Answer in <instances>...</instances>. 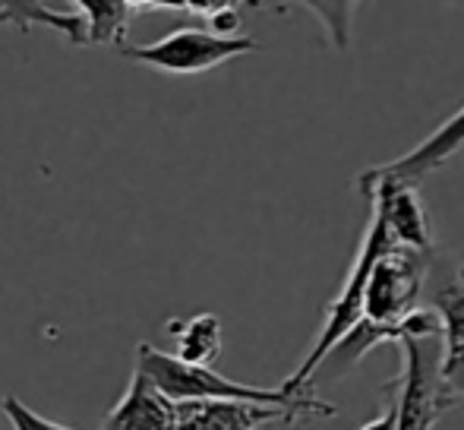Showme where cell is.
Here are the masks:
<instances>
[{
    "label": "cell",
    "instance_id": "cell-13",
    "mask_svg": "<svg viewBox=\"0 0 464 430\" xmlns=\"http://www.w3.org/2000/svg\"><path fill=\"white\" fill-rule=\"evenodd\" d=\"M256 4H263V0H256ZM297 4H304L310 13H316L325 35H329V44L338 54H344L351 44V19H354V10L361 0H297Z\"/></svg>",
    "mask_w": 464,
    "mask_h": 430
},
{
    "label": "cell",
    "instance_id": "cell-10",
    "mask_svg": "<svg viewBox=\"0 0 464 430\" xmlns=\"http://www.w3.org/2000/svg\"><path fill=\"white\" fill-rule=\"evenodd\" d=\"M436 310L442 317V380L455 399H464V279L442 285Z\"/></svg>",
    "mask_w": 464,
    "mask_h": 430
},
{
    "label": "cell",
    "instance_id": "cell-5",
    "mask_svg": "<svg viewBox=\"0 0 464 430\" xmlns=\"http://www.w3.org/2000/svg\"><path fill=\"white\" fill-rule=\"evenodd\" d=\"M117 51L127 61L161 70V73L196 76L221 67V64L234 61L240 54L259 51V42H253L250 35H218V32L202 29V25H180V29L161 35L159 42L121 44Z\"/></svg>",
    "mask_w": 464,
    "mask_h": 430
},
{
    "label": "cell",
    "instance_id": "cell-15",
    "mask_svg": "<svg viewBox=\"0 0 464 430\" xmlns=\"http://www.w3.org/2000/svg\"><path fill=\"white\" fill-rule=\"evenodd\" d=\"M208 29L218 35H244V19H240V6H225V10L208 16Z\"/></svg>",
    "mask_w": 464,
    "mask_h": 430
},
{
    "label": "cell",
    "instance_id": "cell-3",
    "mask_svg": "<svg viewBox=\"0 0 464 430\" xmlns=\"http://www.w3.org/2000/svg\"><path fill=\"white\" fill-rule=\"evenodd\" d=\"M395 244L398 240H395V234H392V228L385 225L382 212L370 210V225H367V231H363L361 247H357V257H354V263H351V272H348V279H344L338 298L329 304V310H325V320H323V329H319L316 342H313V348L306 351V357L300 361V367L294 370L285 383H281L291 396L310 393L313 380H316L323 361L332 355V348H335V345L342 342V338L348 336L357 323H361L363 295H367V282L372 276V266H376V259Z\"/></svg>",
    "mask_w": 464,
    "mask_h": 430
},
{
    "label": "cell",
    "instance_id": "cell-20",
    "mask_svg": "<svg viewBox=\"0 0 464 430\" xmlns=\"http://www.w3.org/2000/svg\"><path fill=\"white\" fill-rule=\"evenodd\" d=\"M459 279H464V263H461V269H459Z\"/></svg>",
    "mask_w": 464,
    "mask_h": 430
},
{
    "label": "cell",
    "instance_id": "cell-19",
    "mask_svg": "<svg viewBox=\"0 0 464 430\" xmlns=\"http://www.w3.org/2000/svg\"><path fill=\"white\" fill-rule=\"evenodd\" d=\"M244 4H256V0H234V6H244Z\"/></svg>",
    "mask_w": 464,
    "mask_h": 430
},
{
    "label": "cell",
    "instance_id": "cell-9",
    "mask_svg": "<svg viewBox=\"0 0 464 430\" xmlns=\"http://www.w3.org/2000/svg\"><path fill=\"white\" fill-rule=\"evenodd\" d=\"M464 146V105L449 117L446 123L433 130L420 146H414L411 152L398 155L395 161H385V165H376L382 174H392V178L411 181V184H420L423 178H430L433 171H440L449 159Z\"/></svg>",
    "mask_w": 464,
    "mask_h": 430
},
{
    "label": "cell",
    "instance_id": "cell-14",
    "mask_svg": "<svg viewBox=\"0 0 464 430\" xmlns=\"http://www.w3.org/2000/svg\"><path fill=\"white\" fill-rule=\"evenodd\" d=\"M0 412H4L10 430H76V427L61 425V421H51V418H44V415H38L35 408H29L23 399H16V396H4V399H0Z\"/></svg>",
    "mask_w": 464,
    "mask_h": 430
},
{
    "label": "cell",
    "instance_id": "cell-17",
    "mask_svg": "<svg viewBox=\"0 0 464 430\" xmlns=\"http://www.w3.org/2000/svg\"><path fill=\"white\" fill-rule=\"evenodd\" d=\"M361 430H395V399L389 396V406H385V412L376 415L372 421H367Z\"/></svg>",
    "mask_w": 464,
    "mask_h": 430
},
{
    "label": "cell",
    "instance_id": "cell-18",
    "mask_svg": "<svg viewBox=\"0 0 464 430\" xmlns=\"http://www.w3.org/2000/svg\"><path fill=\"white\" fill-rule=\"evenodd\" d=\"M133 10H187V0H130Z\"/></svg>",
    "mask_w": 464,
    "mask_h": 430
},
{
    "label": "cell",
    "instance_id": "cell-11",
    "mask_svg": "<svg viewBox=\"0 0 464 430\" xmlns=\"http://www.w3.org/2000/svg\"><path fill=\"white\" fill-rule=\"evenodd\" d=\"M168 336L174 338V355L189 364H212L221 355V320L215 314H196L187 320H168Z\"/></svg>",
    "mask_w": 464,
    "mask_h": 430
},
{
    "label": "cell",
    "instance_id": "cell-8",
    "mask_svg": "<svg viewBox=\"0 0 464 430\" xmlns=\"http://www.w3.org/2000/svg\"><path fill=\"white\" fill-rule=\"evenodd\" d=\"M102 430H178V402L142 370H133L127 393L104 415Z\"/></svg>",
    "mask_w": 464,
    "mask_h": 430
},
{
    "label": "cell",
    "instance_id": "cell-7",
    "mask_svg": "<svg viewBox=\"0 0 464 430\" xmlns=\"http://www.w3.org/2000/svg\"><path fill=\"white\" fill-rule=\"evenodd\" d=\"M306 421L300 408L263 406L244 399H189L178 402V430H259L266 425Z\"/></svg>",
    "mask_w": 464,
    "mask_h": 430
},
{
    "label": "cell",
    "instance_id": "cell-4",
    "mask_svg": "<svg viewBox=\"0 0 464 430\" xmlns=\"http://www.w3.org/2000/svg\"><path fill=\"white\" fill-rule=\"evenodd\" d=\"M404 370L389 386L395 399V430H433L440 418L455 406L442 380V336L401 338Z\"/></svg>",
    "mask_w": 464,
    "mask_h": 430
},
{
    "label": "cell",
    "instance_id": "cell-12",
    "mask_svg": "<svg viewBox=\"0 0 464 430\" xmlns=\"http://www.w3.org/2000/svg\"><path fill=\"white\" fill-rule=\"evenodd\" d=\"M76 10L86 19V35L89 44H127V29L130 16H133V6L130 0H73Z\"/></svg>",
    "mask_w": 464,
    "mask_h": 430
},
{
    "label": "cell",
    "instance_id": "cell-1",
    "mask_svg": "<svg viewBox=\"0 0 464 430\" xmlns=\"http://www.w3.org/2000/svg\"><path fill=\"white\" fill-rule=\"evenodd\" d=\"M427 253L430 250L395 244L376 259L367 282V295H363L361 323L332 348L329 357H335L342 367H354L376 345L401 342L404 317L414 308H420V291L427 282Z\"/></svg>",
    "mask_w": 464,
    "mask_h": 430
},
{
    "label": "cell",
    "instance_id": "cell-16",
    "mask_svg": "<svg viewBox=\"0 0 464 430\" xmlns=\"http://www.w3.org/2000/svg\"><path fill=\"white\" fill-rule=\"evenodd\" d=\"M225 6H234V0H187V10L196 13V16H212V13L225 10Z\"/></svg>",
    "mask_w": 464,
    "mask_h": 430
},
{
    "label": "cell",
    "instance_id": "cell-6",
    "mask_svg": "<svg viewBox=\"0 0 464 430\" xmlns=\"http://www.w3.org/2000/svg\"><path fill=\"white\" fill-rule=\"evenodd\" d=\"M357 187H361L370 210L382 212L385 225L392 228L398 244L430 250V244H433V240H430V219L420 203L417 184L392 178V174H382L379 168H367V171L357 178Z\"/></svg>",
    "mask_w": 464,
    "mask_h": 430
},
{
    "label": "cell",
    "instance_id": "cell-2",
    "mask_svg": "<svg viewBox=\"0 0 464 430\" xmlns=\"http://www.w3.org/2000/svg\"><path fill=\"white\" fill-rule=\"evenodd\" d=\"M136 370L149 376L155 386H161L174 402L189 399H244V402H263V406H287L300 408L306 418H332L335 406L316 399L313 393L291 396L285 386H250V383L227 380L225 374L212 364H189L178 355L155 348L149 342L136 345Z\"/></svg>",
    "mask_w": 464,
    "mask_h": 430
}]
</instances>
